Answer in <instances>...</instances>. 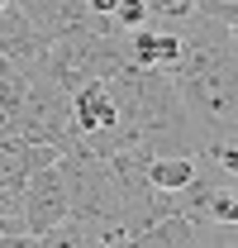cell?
I'll use <instances>...</instances> for the list:
<instances>
[{"label":"cell","instance_id":"1","mask_svg":"<svg viewBox=\"0 0 238 248\" xmlns=\"http://www.w3.org/2000/svg\"><path fill=\"white\" fill-rule=\"evenodd\" d=\"M167 77H172L200 143L238 129V43L229 24L195 10L181 24V58L172 62Z\"/></svg>","mask_w":238,"mask_h":248},{"label":"cell","instance_id":"2","mask_svg":"<svg viewBox=\"0 0 238 248\" xmlns=\"http://www.w3.org/2000/svg\"><path fill=\"white\" fill-rule=\"evenodd\" d=\"M15 134L24 143H48V148H67L72 139V91L58 86L48 72H33L29 91H24V110H19V124Z\"/></svg>","mask_w":238,"mask_h":248},{"label":"cell","instance_id":"3","mask_svg":"<svg viewBox=\"0 0 238 248\" xmlns=\"http://www.w3.org/2000/svg\"><path fill=\"white\" fill-rule=\"evenodd\" d=\"M67 205H72V191H67V167H62V157L33 167L29 182H24V201H19V215L29 224L33 244H38L53 224L67 219Z\"/></svg>","mask_w":238,"mask_h":248},{"label":"cell","instance_id":"4","mask_svg":"<svg viewBox=\"0 0 238 248\" xmlns=\"http://www.w3.org/2000/svg\"><path fill=\"white\" fill-rule=\"evenodd\" d=\"M0 53L10 58L15 72H24V77H33V72L43 67V58H48V38L33 29V19L15 0L0 10Z\"/></svg>","mask_w":238,"mask_h":248},{"label":"cell","instance_id":"5","mask_svg":"<svg viewBox=\"0 0 238 248\" xmlns=\"http://www.w3.org/2000/svg\"><path fill=\"white\" fill-rule=\"evenodd\" d=\"M24 15L33 19V29L43 33L48 43H58V38H72V33L90 29V5L86 0H15Z\"/></svg>","mask_w":238,"mask_h":248},{"label":"cell","instance_id":"6","mask_svg":"<svg viewBox=\"0 0 238 248\" xmlns=\"http://www.w3.org/2000/svg\"><path fill=\"white\" fill-rule=\"evenodd\" d=\"M124 48H129V67H157V72H172V62L181 58V29L172 24H138V29L124 33Z\"/></svg>","mask_w":238,"mask_h":248},{"label":"cell","instance_id":"7","mask_svg":"<svg viewBox=\"0 0 238 248\" xmlns=\"http://www.w3.org/2000/svg\"><path fill=\"white\" fill-rule=\"evenodd\" d=\"M200 177V153H152L148 162V186L157 196H177Z\"/></svg>","mask_w":238,"mask_h":248},{"label":"cell","instance_id":"8","mask_svg":"<svg viewBox=\"0 0 238 248\" xmlns=\"http://www.w3.org/2000/svg\"><path fill=\"white\" fill-rule=\"evenodd\" d=\"M152 19L157 24H172V29H181L191 15H195V0H148Z\"/></svg>","mask_w":238,"mask_h":248},{"label":"cell","instance_id":"9","mask_svg":"<svg viewBox=\"0 0 238 248\" xmlns=\"http://www.w3.org/2000/svg\"><path fill=\"white\" fill-rule=\"evenodd\" d=\"M110 19H115L124 33H129V29H138V24H148V19H152V10H148V0H119Z\"/></svg>","mask_w":238,"mask_h":248},{"label":"cell","instance_id":"10","mask_svg":"<svg viewBox=\"0 0 238 248\" xmlns=\"http://www.w3.org/2000/svg\"><path fill=\"white\" fill-rule=\"evenodd\" d=\"M10 244H33V234H29L19 210H0V248H10Z\"/></svg>","mask_w":238,"mask_h":248},{"label":"cell","instance_id":"11","mask_svg":"<svg viewBox=\"0 0 238 248\" xmlns=\"http://www.w3.org/2000/svg\"><path fill=\"white\" fill-rule=\"evenodd\" d=\"M86 5H90V15H105V19H110V15H115V5H119V0H86Z\"/></svg>","mask_w":238,"mask_h":248},{"label":"cell","instance_id":"12","mask_svg":"<svg viewBox=\"0 0 238 248\" xmlns=\"http://www.w3.org/2000/svg\"><path fill=\"white\" fill-rule=\"evenodd\" d=\"M5 77H15V67H10V58H5V53H0V81H5Z\"/></svg>","mask_w":238,"mask_h":248},{"label":"cell","instance_id":"13","mask_svg":"<svg viewBox=\"0 0 238 248\" xmlns=\"http://www.w3.org/2000/svg\"><path fill=\"white\" fill-rule=\"evenodd\" d=\"M234 43H238V38H234Z\"/></svg>","mask_w":238,"mask_h":248}]
</instances>
